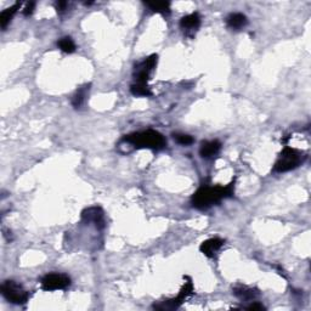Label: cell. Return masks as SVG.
<instances>
[{"label":"cell","mask_w":311,"mask_h":311,"mask_svg":"<svg viewBox=\"0 0 311 311\" xmlns=\"http://www.w3.org/2000/svg\"><path fill=\"white\" fill-rule=\"evenodd\" d=\"M233 192H235V181L226 186H202L192 196V206L204 211L214 204H218L222 199L231 197Z\"/></svg>","instance_id":"1"},{"label":"cell","mask_w":311,"mask_h":311,"mask_svg":"<svg viewBox=\"0 0 311 311\" xmlns=\"http://www.w3.org/2000/svg\"><path fill=\"white\" fill-rule=\"evenodd\" d=\"M123 141L130 143L135 148H151V150H163L167 146V140L161 133L156 130H145V132L134 133L123 137Z\"/></svg>","instance_id":"2"},{"label":"cell","mask_w":311,"mask_h":311,"mask_svg":"<svg viewBox=\"0 0 311 311\" xmlns=\"http://www.w3.org/2000/svg\"><path fill=\"white\" fill-rule=\"evenodd\" d=\"M300 163H302V153L296 148L286 147L276 161L273 170L277 173L289 172L292 169H296Z\"/></svg>","instance_id":"3"},{"label":"cell","mask_w":311,"mask_h":311,"mask_svg":"<svg viewBox=\"0 0 311 311\" xmlns=\"http://www.w3.org/2000/svg\"><path fill=\"white\" fill-rule=\"evenodd\" d=\"M1 294L7 302L12 304H25L28 302L29 293L23 289L21 284L16 283L15 281H5L1 284Z\"/></svg>","instance_id":"4"},{"label":"cell","mask_w":311,"mask_h":311,"mask_svg":"<svg viewBox=\"0 0 311 311\" xmlns=\"http://www.w3.org/2000/svg\"><path fill=\"white\" fill-rule=\"evenodd\" d=\"M71 284V278L62 273H49L42 280V288L44 291H57L65 289Z\"/></svg>","instance_id":"5"},{"label":"cell","mask_w":311,"mask_h":311,"mask_svg":"<svg viewBox=\"0 0 311 311\" xmlns=\"http://www.w3.org/2000/svg\"><path fill=\"white\" fill-rule=\"evenodd\" d=\"M192 292H193L192 282H191V281H188V282H186L184 284V287H182L181 291H180V293L178 294L177 298H174V299L166 300V302L162 303V304H159V305H155V309H159V310L178 309V308H179L180 305H181L182 303H184L185 300L187 299V298L190 297L191 294H192Z\"/></svg>","instance_id":"6"},{"label":"cell","mask_w":311,"mask_h":311,"mask_svg":"<svg viewBox=\"0 0 311 311\" xmlns=\"http://www.w3.org/2000/svg\"><path fill=\"white\" fill-rule=\"evenodd\" d=\"M157 66V55L145 58L141 63L135 67V81L140 84H147L150 81V73Z\"/></svg>","instance_id":"7"},{"label":"cell","mask_w":311,"mask_h":311,"mask_svg":"<svg viewBox=\"0 0 311 311\" xmlns=\"http://www.w3.org/2000/svg\"><path fill=\"white\" fill-rule=\"evenodd\" d=\"M82 219L87 224H92L95 227L102 230L106 226L105 214L100 207H90L82 213Z\"/></svg>","instance_id":"8"},{"label":"cell","mask_w":311,"mask_h":311,"mask_svg":"<svg viewBox=\"0 0 311 311\" xmlns=\"http://www.w3.org/2000/svg\"><path fill=\"white\" fill-rule=\"evenodd\" d=\"M224 243H225V241L222 240V238H218V237L211 238V240L204 241L203 243L201 244V247H199V249H201V252L206 255V257L213 258L215 255V253H217L218 251H220V248L224 246Z\"/></svg>","instance_id":"9"},{"label":"cell","mask_w":311,"mask_h":311,"mask_svg":"<svg viewBox=\"0 0 311 311\" xmlns=\"http://www.w3.org/2000/svg\"><path fill=\"white\" fill-rule=\"evenodd\" d=\"M222 150V143L218 140H212V141L202 142L201 148H199V155L203 158H212L217 156Z\"/></svg>","instance_id":"10"},{"label":"cell","mask_w":311,"mask_h":311,"mask_svg":"<svg viewBox=\"0 0 311 311\" xmlns=\"http://www.w3.org/2000/svg\"><path fill=\"white\" fill-rule=\"evenodd\" d=\"M247 23H248L247 16L241 14V12H233L226 17L227 27L233 29V31H240L241 28L246 27Z\"/></svg>","instance_id":"11"},{"label":"cell","mask_w":311,"mask_h":311,"mask_svg":"<svg viewBox=\"0 0 311 311\" xmlns=\"http://www.w3.org/2000/svg\"><path fill=\"white\" fill-rule=\"evenodd\" d=\"M199 26H201V17H199L197 12L185 16L180 20V27L186 32L197 31Z\"/></svg>","instance_id":"12"},{"label":"cell","mask_w":311,"mask_h":311,"mask_svg":"<svg viewBox=\"0 0 311 311\" xmlns=\"http://www.w3.org/2000/svg\"><path fill=\"white\" fill-rule=\"evenodd\" d=\"M20 7H21V2H16L15 5L7 7L6 10H4V11L0 14V26H1L2 29L6 28L7 25L11 22L12 17H14L15 14L17 12V10L20 9Z\"/></svg>","instance_id":"13"},{"label":"cell","mask_w":311,"mask_h":311,"mask_svg":"<svg viewBox=\"0 0 311 311\" xmlns=\"http://www.w3.org/2000/svg\"><path fill=\"white\" fill-rule=\"evenodd\" d=\"M90 85H84V87L79 88L76 91V94L72 97V106L74 108H81L83 106V103L85 102V97H87L88 92H89Z\"/></svg>","instance_id":"14"},{"label":"cell","mask_w":311,"mask_h":311,"mask_svg":"<svg viewBox=\"0 0 311 311\" xmlns=\"http://www.w3.org/2000/svg\"><path fill=\"white\" fill-rule=\"evenodd\" d=\"M233 294L242 300H253L258 296V292L255 289L248 288V287L240 286L233 289Z\"/></svg>","instance_id":"15"},{"label":"cell","mask_w":311,"mask_h":311,"mask_svg":"<svg viewBox=\"0 0 311 311\" xmlns=\"http://www.w3.org/2000/svg\"><path fill=\"white\" fill-rule=\"evenodd\" d=\"M146 6L150 7L153 12H158L162 15L170 14V2H146Z\"/></svg>","instance_id":"16"},{"label":"cell","mask_w":311,"mask_h":311,"mask_svg":"<svg viewBox=\"0 0 311 311\" xmlns=\"http://www.w3.org/2000/svg\"><path fill=\"white\" fill-rule=\"evenodd\" d=\"M130 91H132V94L135 95V96H151V95H152V91H151L150 88L147 87V84L140 83L133 84L132 88H130Z\"/></svg>","instance_id":"17"},{"label":"cell","mask_w":311,"mask_h":311,"mask_svg":"<svg viewBox=\"0 0 311 311\" xmlns=\"http://www.w3.org/2000/svg\"><path fill=\"white\" fill-rule=\"evenodd\" d=\"M57 45L58 47H60V50H62L66 54H72V52L76 51V44H74V42L72 41V38H70V37H63V38H61L60 41H58Z\"/></svg>","instance_id":"18"},{"label":"cell","mask_w":311,"mask_h":311,"mask_svg":"<svg viewBox=\"0 0 311 311\" xmlns=\"http://www.w3.org/2000/svg\"><path fill=\"white\" fill-rule=\"evenodd\" d=\"M174 140L182 146H188L193 143V137L187 134H174Z\"/></svg>","instance_id":"19"},{"label":"cell","mask_w":311,"mask_h":311,"mask_svg":"<svg viewBox=\"0 0 311 311\" xmlns=\"http://www.w3.org/2000/svg\"><path fill=\"white\" fill-rule=\"evenodd\" d=\"M34 7H36V2H34V1L27 2V4H26V6H25V9H23V15H25V16L32 15V12H33Z\"/></svg>","instance_id":"20"},{"label":"cell","mask_w":311,"mask_h":311,"mask_svg":"<svg viewBox=\"0 0 311 311\" xmlns=\"http://www.w3.org/2000/svg\"><path fill=\"white\" fill-rule=\"evenodd\" d=\"M67 6H68V2L67 1H57L56 4H55V7H56L57 12H63L67 10Z\"/></svg>","instance_id":"21"},{"label":"cell","mask_w":311,"mask_h":311,"mask_svg":"<svg viewBox=\"0 0 311 311\" xmlns=\"http://www.w3.org/2000/svg\"><path fill=\"white\" fill-rule=\"evenodd\" d=\"M247 309H249V310H264L265 308L263 307L262 304H259V303H253V304L249 305Z\"/></svg>","instance_id":"22"}]
</instances>
